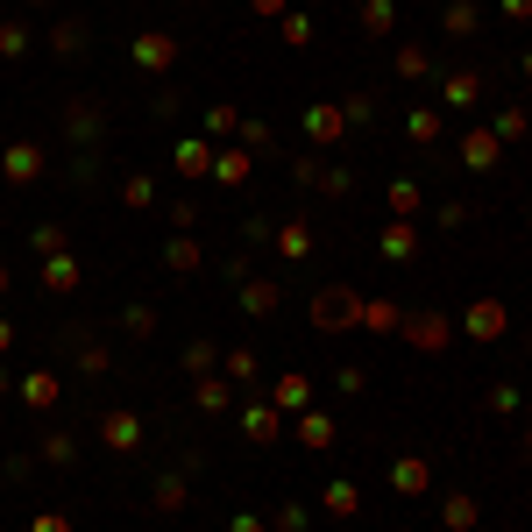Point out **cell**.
<instances>
[{"label": "cell", "mask_w": 532, "mask_h": 532, "mask_svg": "<svg viewBox=\"0 0 532 532\" xmlns=\"http://www.w3.org/2000/svg\"><path fill=\"white\" fill-rule=\"evenodd\" d=\"M242 433H249V440H277V433H284V412H277V405H249V412H242Z\"/></svg>", "instance_id": "cb8c5ba5"}, {"label": "cell", "mask_w": 532, "mask_h": 532, "mask_svg": "<svg viewBox=\"0 0 532 532\" xmlns=\"http://www.w3.org/2000/svg\"><path fill=\"white\" fill-rule=\"evenodd\" d=\"M476 518H483V504H476V497H462V490L440 497V525H447V532H476Z\"/></svg>", "instance_id": "ac0fdd59"}, {"label": "cell", "mask_w": 532, "mask_h": 532, "mask_svg": "<svg viewBox=\"0 0 532 532\" xmlns=\"http://www.w3.org/2000/svg\"><path fill=\"white\" fill-rule=\"evenodd\" d=\"M149 504H157V511H171V518H178V511L192 504V490H185V476H171V469H164V476H157V490H149Z\"/></svg>", "instance_id": "603a6c76"}, {"label": "cell", "mask_w": 532, "mask_h": 532, "mask_svg": "<svg viewBox=\"0 0 532 532\" xmlns=\"http://www.w3.org/2000/svg\"><path fill=\"white\" fill-rule=\"evenodd\" d=\"M36 277H43V291H50V298H71V291H79V263H71L64 249H57V256H43V270H36Z\"/></svg>", "instance_id": "7c38bea8"}, {"label": "cell", "mask_w": 532, "mask_h": 532, "mask_svg": "<svg viewBox=\"0 0 532 532\" xmlns=\"http://www.w3.org/2000/svg\"><path fill=\"white\" fill-rule=\"evenodd\" d=\"M43 171H50L43 142H15V149H0V178H8V185H36Z\"/></svg>", "instance_id": "3957f363"}, {"label": "cell", "mask_w": 532, "mask_h": 532, "mask_svg": "<svg viewBox=\"0 0 532 532\" xmlns=\"http://www.w3.org/2000/svg\"><path fill=\"white\" fill-rule=\"evenodd\" d=\"M483 100V71H447L440 79V114H469Z\"/></svg>", "instance_id": "277c9868"}, {"label": "cell", "mask_w": 532, "mask_h": 532, "mask_svg": "<svg viewBox=\"0 0 532 532\" xmlns=\"http://www.w3.org/2000/svg\"><path fill=\"white\" fill-rule=\"evenodd\" d=\"M313 327H327V334H334V327H362V298L327 284V291L313 298Z\"/></svg>", "instance_id": "7a4b0ae2"}, {"label": "cell", "mask_w": 532, "mask_h": 532, "mask_svg": "<svg viewBox=\"0 0 532 532\" xmlns=\"http://www.w3.org/2000/svg\"><path fill=\"white\" fill-rule=\"evenodd\" d=\"M433 220H440V227H447V235H454V227H469V220H476V206H469V199H447V206H440Z\"/></svg>", "instance_id": "8d00e7d4"}, {"label": "cell", "mask_w": 532, "mask_h": 532, "mask_svg": "<svg viewBox=\"0 0 532 532\" xmlns=\"http://www.w3.org/2000/svg\"><path fill=\"white\" fill-rule=\"evenodd\" d=\"M497 8H504L511 22H532V0H497Z\"/></svg>", "instance_id": "681fc988"}, {"label": "cell", "mask_w": 532, "mask_h": 532, "mask_svg": "<svg viewBox=\"0 0 532 532\" xmlns=\"http://www.w3.org/2000/svg\"><path fill=\"white\" fill-rule=\"evenodd\" d=\"M50 50L57 57H79L86 50V22H50Z\"/></svg>", "instance_id": "f546056e"}, {"label": "cell", "mask_w": 532, "mask_h": 532, "mask_svg": "<svg viewBox=\"0 0 532 532\" xmlns=\"http://www.w3.org/2000/svg\"><path fill=\"white\" fill-rule=\"evenodd\" d=\"M277 306H284V284H277V277H249V284H242V313H249V320H270Z\"/></svg>", "instance_id": "52a82bcc"}, {"label": "cell", "mask_w": 532, "mask_h": 532, "mask_svg": "<svg viewBox=\"0 0 532 532\" xmlns=\"http://www.w3.org/2000/svg\"><path fill=\"white\" fill-rule=\"evenodd\" d=\"M22 405L29 412H57V369H29L22 376Z\"/></svg>", "instance_id": "9a60e30c"}, {"label": "cell", "mask_w": 532, "mask_h": 532, "mask_svg": "<svg viewBox=\"0 0 532 532\" xmlns=\"http://www.w3.org/2000/svg\"><path fill=\"white\" fill-rule=\"evenodd\" d=\"M135 64H142V71H171V64H178V43H171L164 29H142V36H135Z\"/></svg>", "instance_id": "8992f818"}, {"label": "cell", "mask_w": 532, "mask_h": 532, "mask_svg": "<svg viewBox=\"0 0 532 532\" xmlns=\"http://www.w3.org/2000/svg\"><path fill=\"white\" fill-rule=\"evenodd\" d=\"M454 157H462L469 171H497V157H504V142H497L490 128H469L462 142H454Z\"/></svg>", "instance_id": "5b68a950"}, {"label": "cell", "mask_w": 532, "mask_h": 532, "mask_svg": "<svg viewBox=\"0 0 532 532\" xmlns=\"http://www.w3.org/2000/svg\"><path fill=\"white\" fill-rule=\"evenodd\" d=\"M192 220H199V206H192V199H171V227H178V235H185Z\"/></svg>", "instance_id": "c3c4849f"}, {"label": "cell", "mask_w": 532, "mask_h": 532, "mask_svg": "<svg viewBox=\"0 0 532 532\" xmlns=\"http://www.w3.org/2000/svg\"><path fill=\"white\" fill-rule=\"evenodd\" d=\"M249 171H256V164L242 157V149H213V178H220V185H249Z\"/></svg>", "instance_id": "d4e9b609"}, {"label": "cell", "mask_w": 532, "mask_h": 532, "mask_svg": "<svg viewBox=\"0 0 532 532\" xmlns=\"http://www.w3.org/2000/svg\"><path fill=\"white\" fill-rule=\"evenodd\" d=\"M0 291H8V270H0Z\"/></svg>", "instance_id": "9f6ffc18"}, {"label": "cell", "mask_w": 532, "mask_h": 532, "mask_svg": "<svg viewBox=\"0 0 532 532\" xmlns=\"http://www.w3.org/2000/svg\"><path fill=\"white\" fill-rule=\"evenodd\" d=\"M8 391H15V376H8V369H0V398H8Z\"/></svg>", "instance_id": "db71d44e"}, {"label": "cell", "mask_w": 532, "mask_h": 532, "mask_svg": "<svg viewBox=\"0 0 532 532\" xmlns=\"http://www.w3.org/2000/svg\"><path fill=\"white\" fill-rule=\"evenodd\" d=\"M284 43H313V22L306 15H284Z\"/></svg>", "instance_id": "bcb514c9"}, {"label": "cell", "mask_w": 532, "mask_h": 532, "mask_svg": "<svg viewBox=\"0 0 532 532\" xmlns=\"http://www.w3.org/2000/svg\"><path fill=\"white\" fill-rule=\"evenodd\" d=\"M440 29H447V36H476V0H447V8H440Z\"/></svg>", "instance_id": "83f0119b"}, {"label": "cell", "mask_w": 532, "mask_h": 532, "mask_svg": "<svg viewBox=\"0 0 532 532\" xmlns=\"http://www.w3.org/2000/svg\"><path fill=\"white\" fill-rule=\"evenodd\" d=\"M320 511H327V518H355V511H362V490H355L348 476H334V483L320 490Z\"/></svg>", "instance_id": "e0dca14e"}, {"label": "cell", "mask_w": 532, "mask_h": 532, "mask_svg": "<svg viewBox=\"0 0 532 532\" xmlns=\"http://www.w3.org/2000/svg\"><path fill=\"white\" fill-rule=\"evenodd\" d=\"M320 185H327V192H334V199H348V192H355V171H341V164H334V171H327V164H320Z\"/></svg>", "instance_id": "f35d334b"}, {"label": "cell", "mask_w": 532, "mask_h": 532, "mask_svg": "<svg viewBox=\"0 0 532 532\" xmlns=\"http://www.w3.org/2000/svg\"><path fill=\"white\" fill-rule=\"evenodd\" d=\"M100 440H107L114 454H135V447H142V419H135V412H107V419H100Z\"/></svg>", "instance_id": "30bf717a"}, {"label": "cell", "mask_w": 532, "mask_h": 532, "mask_svg": "<svg viewBox=\"0 0 532 532\" xmlns=\"http://www.w3.org/2000/svg\"><path fill=\"white\" fill-rule=\"evenodd\" d=\"M362 327L369 334H405V313L391 306V298H362Z\"/></svg>", "instance_id": "d6986e66"}, {"label": "cell", "mask_w": 532, "mask_h": 532, "mask_svg": "<svg viewBox=\"0 0 532 532\" xmlns=\"http://www.w3.org/2000/svg\"><path fill=\"white\" fill-rule=\"evenodd\" d=\"M121 334L149 341V334H157V313H149V306H128V313H121Z\"/></svg>", "instance_id": "e575fe53"}, {"label": "cell", "mask_w": 532, "mask_h": 532, "mask_svg": "<svg viewBox=\"0 0 532 532\" xmlns=\"http://www.w3.org/2000/svg\"><path fill=\"white\" fill-rule=\"evenodd\" d=\"M270 242H277L284 263H306V256H313V227H306V220H284V227H270Z\"/></svg>", "instance_id": "8fae6325"}, {"label": "cell", "mask_w": 532, "mask_h": 532, "mask_svg": "<svg viewBox=\"0 0 532 532\" xmlns=\"http://www.w3.org/2000/svg\"><path fill=\"white\" fill-rule=\"evenodd\" d=\"M398 79H433V57H426V43H398Z\"/></svg>", "instance_id": "4dcf8cb0"}, {"label": "cell", "mask_w": 532, "mask_h": 532, "mask_svg": "<svg viewBox=\"0 0 532 532\" xmlns=\"http://www.w3.org/2000/svg\"><path fill=\"white\" fill-rule=\"evenodd\" d=\"M121 206H135V213H142V206H157V178H142V171H135V178L121 185Z\"/></svg>", "instance_id": "836d02e7"}, {"label": "cell", "mask_w": 532, "mask_h": 532, "mask_svg": "<svg viewBox=\"0 0 532 532\" xmlns=\"http://www.w3.org/2000/svg\"><path fill=\"white\" fill-rule=\"evenodd\" d=\"M362 29L369 36H391L398 29V0H362Z\"/></svg>", "instance_id": "4316f807"}, {"label": "cell", "mask_w": 532, "mask_h": 532, "mask_svg": "<svg viewBox=\"0 0 532 532\" xmlns=\"http://www.w3.org/2000/svg\"><path fill=\"white\" fill-rule=\"evenodd\" d=\"M249 8H256V15H284V0H249Z\"/></svg>", "instance_id": "816d5d0a"}, {"label": "cell", "mask_w": 532, "mask_h": 532, "mask_svg": "<svg viewBox=\"0 0 532 532\" xmlns=\"http://www.w3.org/2000/svg\"><path fill=\"white\" fill-rule=\"evenodd\" d=\"M405 341L412 348H447L454 341V320L447 313H419V320H405Z\"/></svg>", "instance_id": "9c48e42d"}, {"label": "cell", "mask_w": 532, "mask_h": 532, "mask_svg": "<svg viewBox=\"0 0 532 532\" xmlns=\"http://www.w3.org/2000/svg\"><path fill=\"white\" fill-rule=\"evenodd\" d=\"M518 405H525L518 384H497V391H490V412H518Z\"/></svg>", "instance_id": "ee69618b"}, {"label": "cell", "mask_w": 532, "mask_h": 532, "mask_svg": "<svg viewBox=\"0 0 532 532\" xmlns=\"http://www.w3.org/2000/svg\"><path fill=\"white\" fill-rule=\"evenodd\" d=\"M29 50V29L22 22H0V57H22Z\"/></svg>", "instance_id": "74e56055"}, {"label": "cell", "mask_w": 532, "mask_h": 532, "mask_svg": "<svg viewBox=\"0 0 532 532\" xmlns=\"http://www.w3.org/2000/svg\"><path fill=\"white\" fill-rule=\"evenodd\" d=\"M171 164H178V178H206V171H213V149L192 135V142H178V149H171Z\"/></svg>", "instance_id": "ffe728a7"}, {"label": "cell", "mask_w": 532, "mask_h": 532, "mask_svg": "<svg viewBox=\"0 0 532 532\" xmlns=\"http://www.w3.org/2000/svg\"><path fill=\"white\" fill-rule=\"evenodd\" d=\"M376 249H384V263H412L419 256V227L412 220H391L384 235H376Z\"/></svg>", "instance_id": "ba28073f"}, {"label": "cell", "mask_w": 532, "mask_h": 532, "mask_svg": "<svg viewBox=\"0 0 532 532\" xmlns=\"http://www.w3.org/2000/svg\"><path fill=\"white\" fill-rule=\"evenodd\" d=\"M298 447H313V454L334 447V419L327 412H306V419H298Z\"/></svg>", "instance_id": "484cf974"}, {"label": "cell", "mask_w": 532, "mask_h": 532, "mask_svg": "<svg viewBox=\"0 0 532 532\" xmlns=\"http://www.w3.org/2000/svg\"><path fill=\"white\" fill-rule=\"evenodd\" d=\"M426 483H433V469L419 462V454H398V462H391V490L398 497H426Z\"/></svg>", "instance_id": "4fadbf2b"}, {"label": "cell", "mask_w": 532, "mask_h": 532, "mask_svg": "<svg viewBox=\"0 0 532 532\" xmlns=\"http://www.w3.org/2000/svg\"><path fill=\"white\" fill-rule=\"evenodd\" d=\"M525 462H532V433H525Z\"/></svg>", "instance_id": "11a10c76"}, {"label": "cell", "mask_w": 532, "mask_h": 532, "mask_svg": "<svg viewBox=\"0 0 532 532\" xmlns=\"http://www.w3.org/2000/svg\"><path fill=\"white\" fill-rule=\"evenodd\" d=\"M462 334L469 341H504L511 334V306H504V298H476V306L462 313Z\"/></svg>", "instance_id": "6da1fadb"}, {"label": "cell", "mask_w": 532, "mask_h": 532, "mask_svg": "<svg viewBox=\"0 0 532 532\" xmlns=\"http://www.w3.org/2000/svg\"><path fill=\"white\" fill-rule=\"evenodd\" d=\"M227 391H235V384H227V376H199L192 405H199V412H227Z\"/></svg>", "instance_id": "1f68e13d"}, {"label": "cell", "mask_w": 532, "mask_h": 532, "mask_svg": "<svg viewBox=\"0 0 532 532\" xmlns=\"http://www.w3.org/2000/svg\"><path fill=\"white\" fill-rule=\"evenodd\" d=\"M36 249H43V256H57V249H64V227H57V220H43V227H36Z\"/></svg>", "instance_id": "7bdbcfd3"}, {"label": "cell", "mask_w": 532, "mask_h": 532, "mask_svg": "<svg viewBox=\"0 0 532 532\" xmlns=\"http://www.w3.org/2000/svg\"><path fill=\"white\" fill-rule=\"evenodd\" d=\"M490 135L511 149V142H525V135H532V114H525L518 100H511V107H497V114H490Z\"/></svg>", "instance_id": "2e32d148"}, {"label": "cell", "mask_w": 532, "mask_h": 532, "mask_svg": "<svg viewBox=\"0 0 532 532\" xmlns=\"http://www.w3.org/2000/svg\"><path fill=\"white\" fill-rule=\"evenodd\" d=\"M164 263H171L178 277H192V270H199V242H192V235H171V242H164Z\"/></svg>", "instance_id": "f1b7e54d"}, {"label": "cell", "mask_w": 532, "mask_h": 532, "mask_svg": "<svg viewBox=\"0 0 532 532\" xmlns=\"http://www.w3.org/2000/svg\"><path fill=\"white\" fill-rule=\"evenodd\" d=\"M227 532H263V518H227Z\"/></svg>", "instance_id": "f907efd6"}, {"label": "cell", "mask_w": 532, "mask_h": 532, "mask_svg": "<svg viewBox=\"0 0 532 532\" xmlns=\"http://www.w3.org/2000/svg\"><path fill=\"white\" fill-rule=\"evenodd\" d=\"M185 369H192V376H213V341H192V348H185Z\"/></svg>", "instance_id": "ab89813d"}, {"label": "cell", "mask_w": 532, "mask_h": 532, "mask_svg": "<svg viewBox=\"0 0 532 532\" xmlns=\"http://www.w3.org/2000/svg\"><path fill=\"white\" fill-rule=\"evenodd\" d=\"M270 405H277V412H306V405H313L306 376H277V384H270Z\"/></svg>", "instance_id": "44dd1931"}, {"label": "cell", "mask_w": 532, "mask_h": 532, "mask_svg": "<svg viewBox=\"0 0 532 532\" xmlns=\"http://www.w3.org/2000/svg\"><path fill=\"white\" fill-rule=\"evenodd\" d=\"M220 376H235V384H249V376H256V355L249 348H235V355H227V369Z\"/></svg>", "instance_id": "60d3db41"}, {"label": "cell", "mask_w": 532, "mask_h": 532, "mask_svg": "<svg viewBox=\"0 0 532 532\" xmlns=\"http://www.w3.org/2000/svg\"><path fill=\"white\" fill-rule=\"evenodd\" d=\"M405 135H412L419 149H426V142H440V107H419V114L405 121Z\"/></svg>", "instance_id": "d6a6232c"}, {"label": "cell", "mask_w": 532, "mask_h": 532, "mask_svg": "<svg viewBox=\"0 0 532 532\" xmlns=\"http://www.w3.org/2000/svg\"><path fill=\"white\" fill-rule=\"evenodd\" d=\"M391 213H398V220H412V213H419V185H412V178H398V185H391Z\"/></svg>", "instance_id": "d590c367"}, {"label": "cell", "mask_w": 532, "mask_h": 532, "mask_svg": "<svg viewBox=\"0 0 532 532\" xmlns=\"http://www.w3.org/2000/svg\"><path fill=\"white\" fill-rule=\"evenodd\" d=\"M306 8H327V0H306Z\"/></svg>", "instance_id": "6f0895ef"}, {"label": "cell", "mask_w": 532, "mask_h": 532, "mask_svg": "<svg viewBox=\"0 0 532 532\" xmlns=\"http://www.w3.org/2000/svg\"><path fill=\"white\" fill-rule=\"evenodd\" d=\"M36 462L71 469V462H79V440H71V433H43V440H36Z\"/></svg>", "instance_id": "7402d4cb"}, {"label": "cell", "mask_w": 532, "mask_h": 532, "mask_svg": "<svg viewBox=\"0 0 532 532\" xmlns=\"http://www.w3.org/2000/svg\"><path fill=\"white\" fill-rule=\"evenodd\" d=\"M29 532H71V518H64V511H36Z\"/></svg>", "instance_id": "f6af8a7d"}, {"label": "cell", "mask_w": 532, "mask_h": 532, "mask_svg": "<svg viewBox=\"0 0 532 532\" xmlns=\"http://www.w3.org/2000/svg\"><path fill=\"white\" fill-rule=\"evenodd\" d=\"M313 518H306V504H277V532H306Z\"/></svg>", "instance_id": "b9f144b4"}, {"label": "cell", "mask_w": 532, "mask_h": 532, "mask_svg": "<svg viewBox=\"0 0 532 532\" xmlns=\"http://www.w3.org/2000/svg\"><path fill=\"white\" fill-rule=\"evenodd\" d=\"M235 128V107H206V135H227Z\"/></svg>", "instance_id": "7dc6e473"}, {"label": "cell", "mask_w": 532, "mask_h": 532, "mask_svg": "<svg viewBox=\"0 0 532 532\" xmlns=\"http://www.w3.org/2000/svg\"><path fill=\"white\" fill-rule=\"evenodd\" d=\"M8 348H15V327H8V320H0V355H8Z\"/></svg>", "instance_id": "f5cc1de1"}, {"label": "cell", "mask_w": 532, "mask_h": 532, "mask_svg": "<svg viewBox=\"0 0 532 532\" xmlns=\"http://www.w3.org/2000/svg\"><path fill=\"white\" fill-rule=\"evenodd\" d=\"M341 128H348V114L334 107V100H320V107H306V135L327 149V142H341Z\"/></svg>", "instance_id": "5bb4252c"}]
</instances>
